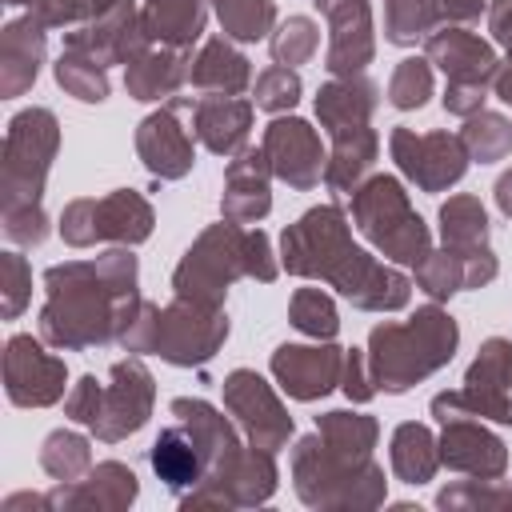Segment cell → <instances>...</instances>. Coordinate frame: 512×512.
<instances>
[{"mask_svg":"<svg viewBox=\"0 0 512 512\" xmlns=\"http://www.w3.org/2000/svg\"><path fill=\"white\" fill-rule=\"evenodd\" d=\"M48 304L40 312L44 340L60 348H88L116 336L124 304L136 296V260L128 252H108L96 264H56L48 268Z\"/></svg>","mask_w":512,"mask_h":512,"instance_id":"6da1fadb","label":"cell"},{"mask_svg":"<svg viewBox=\"0 0 512 512\" xmlns=\"http://www.w3.org/2000/svg\"><path fill=\"white\" fill-rule=\"evenodd\" d=\"M284 264L300 276L332 280L360 308H400L408 300V280L352 248L336 208H312L296 228L284 232Z\"/></svg>","mask_w":512,"mask_h":512,"instance_id":"7a4b0ae2","label":"cell"},{"mask_svg":"<svg viewBox=\"0 0 512 512\" xmlns=\"http://www.w3.org/2000/svg\"><path fill=\"white\" fill-rule=\"evenodd\" d=\"M456 324L436 308H420L408 324H380L372 332V384L388 392H404L420 376L436 372L452 360Z\"/></svg>","mask_w":512,"mask_h":512,"instance_id":"3957f363","label":"cell"},{"mask_svg":"<svg viewBox=\"0 0 512 512\" xmlns=\"http://www.w3.org/2000/svg\"><path fill=\"white\" fill-rule=\"evenodd\" d=\"M356 224L364 228V236L384 248L388 256L404 260V264H420L428 256V232L420 224V216L408 208L404 188L392 176H376L368 180L356 200H352Z\"/></svg>","mask_w":512,"mask_h":512,"instance_id":"277c9868","label":"cell"},{"mask_svg":"<svg viewBox=\"0 0 512 512\" xmlns=\"http://www.w3.org/2000/svg\"><path fill=\"white\" fill-rule=\"evenodd\" d=\"M56 152V120L44 108H28L8 124L4 144V212L40 208V184Z\"/></svg>","mask_w":512,"mask_h":512,"instance_id":"5b68a950","label":"cell"},{"mask_svg":"<svg viewBox=\"0 0 512 512\" xmlns=\"http://www.w3.org/2000/svg\"><path fill=\"white\" fill-rule=\"evenodd\" d=\"M252 272V252H248V232L236 224H220L200 236V244L184 256L176 268V296L192 304H220L224 288L232 276Z\"/></svg>","mask_w":512,"mask_h":512,"instance_id":"8992f818","label":"cell"},{"mask_svg":"<svg viewBox=\"0 0 512 512\" xmlns=\"http://www.w3.org/2000/svg\"><path fill=\"white\" fill-rule=\"evenodd\" d=\"M60 232L68 244L84 248L96 240H120V244H140L152 232V212L140 196L116 192L108 200H76L60 216Z\"/></svg>","mask_w":512,"mask_h":512,"instance_id":"52a82bcc","label":"cell"},{"mask_svg":"<svg viewBox=\"0 0 512 512\" xmlns=\"http://www.w3.org/2000/svg\"><path fill=\"white\" fill-rule=\"evenodd\" d=\"M224 336H228V320H224L220 308L180 300L168 312H160V328H156V348L152 352H160L172 364H200L220 348Z\"/></svg>","mask_w":512,"mask_h":512,"instance_id":"ba28073f","label":"cell"},{"mask_svg":"<svg viewBox=\"0 0 512 512\" xmlns=\"http://www.w3.org/2000/svg\"><path fill=\"white\" fill-rule=\"evenodd\" d=\"M464 140L432 132V136H416L408 128L392 132V156L400 160V168L424 188V192H440L448 184H456L464 176Z\"/></svg>","mask_w":512,"mask_h":512,"instance_id":"9c48e42d","label":"cell"},{"mask_svg":"<svg viewBox=\"0 0 512 512\" xmlns=\"http://www.w3.org/2000/svg\"><path fill=\"white\" fill-rule=\"evenodd\" d=\"M224 400H228V408L244 420V428H248V436L256 440V448H264V452L280 448L284 436L292 432V420L284 416V408L276 404L272 388H268L256 372H244V368L232 372L228 384H224Z\"/></svg>","mask_w":512,"mask_h":512,"instance_id":"30bf717a","label":"cell"},{"mask_svg":"<svg viewBox=\"0 0 512 512\" xmlns=\"http://www.w3.org/2000/svg\"><path fill=\"white\" fill-rule=\"evenodd\" d=\"M264 156H268L272 172L296 188H312L324 172L320 140L304 120H272L264 132Z\"/></svg>","mask_w":512,"mask_h":512,"instance_id":"8fae6325","label":"cell"},{"mask_svg":"<svg viewBox=\"0 0 512 512\" xmlns=\"http://www.w3.org/2000/svg\"><path fill=\"white\" fill-rule=\"evenodd\" d=\"M8 396L16 404H52L64 392V364L48 356L32 336H12L8 340Z\"/></svg>","mask_w":512,"mask_h":512,"instance_id":"7c38bea8","label":"cell"},{"mask_svg":"<svg viewBox=\"0 0 512 512\" xmlns=\"http://www.w3.org/2000/svg\"><path fill=\"white\" fill-rule=\"evenodd\" d=\"M112 376H116V384L104 392L100 416L92 424L104 440H120L124 432H136L152 404V376L144 372L140 360H120L112 368Z\"/></svg>","mask_w":512,"mask_h":512,"instance_id":"4fadbf2b","label":"cell"},{"mask_svg":"<svg viewBox=\"0 0 512 512\" xmlns=\"http://www.w3.org/2000/svg\"><path fill=\"white\" fill-rule=\"evenodd\" d=\"M320 12L332 20V44H328V68L336 76H352L372 60V24L364 0H316Z\"/></svg>","mask_w":512,"mask_h":512,"instance_id":"5bb4252c","label":"cell"},{"mask_svg":"<svg viewBox=\"0 0 512 512\" xmlns=\"http://www.w3.org/2000/svg\"><path fill=\"white\" fill-rule=\"evenodd\" d=\"M340 368H344V360H340L336 348H300V344H284V348H276V356H272L276 380H280L284 392L296 396V400H316V396H324V392L336 384Z\"/></svg>","mask_w":512,"mask_h":512,"instance_id":"9a60e30c","label":"cell"},{"mask_svg":"<svg viewBox=\"0 0 512 512\" xmlns=\"http://www.w3.org/2000/svg\"><path fill=\"white\" fill-rule=\"evenodd\" d=\"M428 60H436L452 84H484L496 76V56L492 48L464 32V28H448V32H432L428 36Z\"/></svg>","mask_w":512,"mask_h":512,"instance_id":"2e32d148","label":"cell"},{"mask_svg":"<svg viewBox=\"0 0 512 512\" xmlns=\"http://www.w3.org/2000/svg\"><path fill=\"white\" fill-rule=\"evenodd\" d=\"M136 148L144 156V164L160 176V180H176L192 168V140L184 136V128L176 124L172 112H156L140 124Z\"/></svg>","mask_w":512,"mask_h":512,"instance_id":"e0dca14e","label":"cell"},{"mask_svg":"<svg viewBox=\"0 0 512 512\" xmlns=\"http://www.w3.org/2000/svg\"><path fill=\"white\" fill-rule=\"evenodd\" d=\"M248 120H252V108L244 100H232V96H200L196 100V112H192V132L220 156L236 152L248 136Z\"/></svg>","mask_w":512,"mask_h":512,"instance_id":"ac0fdd59","label":"cell"},{"mask_svg":"<svg viewBox=\"0 0 512 512\" xmlns=\"http://www.w3.org/2000/svg\"><path fill=\"white\" fill-rule=\"evenodd\" d=\"M268 156L264 152H240V160L228 168V192H224V216L232 224L260 220L268 212Z\"/></svg>","mask_w":512,"mask_h":512,"instance_id":"d6986e66","label":"cell"},{"mask_svg":"<svg viewBox=\"0 0 512 512\" xmlns=\"http://www.w3.org/2000/svg\"><path fill=\"white\" fill-rule=\"evenodd\" d=\"M376 96V88L368 84V80H332L328 88H320V96H316V112H320V120H324V128L332 132V136H340V132H352V128H368V116H372V100Z\"/></svg>","mask_w":512,"mask_h":512,"instance_id":"ffe728a7","label":"cell"},{"mask_svg":"<svg viewBox=\"0 0 512 512\" xmlns=\"http://www.w3.org/2000/svg\"><path fill=\"white\" fill-rule=\"evenodd\" d=\"M40 56H44V20L40 16H24L4 28V92L8 96H16L20 88H28L36 80Z\"/></svg>","mask_w":512,"mask_h":512,"instance_id":"44dd1931","label":"cell"},{"mask_svg":"<svg viewBox=\"0 0 512 512\" xmlns=\"http://www.w3.org/2000/svg\"><path fill=\"white\" fill-rule=\"evenodd\" d=\"M444 460L452 468L464 472H480V476H496L504 468V444L496 436H488L484 428L468 424V420H452L444 432Z\"/></svg>","mask_w":512,"mask_h":512,"instance_id":"7402d4cb","label":"cell"},{"mask_svg":"<svg viewBox=\"0 0 512 512\" xmlns=\"http://www.w3.org/2000/svg\"><path fill=\"white\" fill-rule=\"evenodd\" d=\"M204 28V4L200 0H148L140 16L144 40H160L172 48H184L200 36Z\"/></svg>","mask_w":512,"mask_h":512,"instance_id":"603a6c76","label":"cell"},{"mask_svg":"<svg viewBox=\"0 0 512 512\" xmlns=\"http://www.w3.org/2000/svg\"><path fill=\"white\" fill-rule=\"evenodd\" d=\"M248 76H252L248 60L240 52H232L224 40L204 44V52L192 60V72H188V80L208 96H236V92H244Z\"/></svg>","mask_w":512,"mask_h":512,"instance_id":"cb8c5ba5","label":"cell"},{"mask_svg":"<svg viewBox=\"0 0 512 512\" xmlns=\"http://www.w3.org/2000/svg\"><path fill=\"white\" fill-rule=\"evenodd\" d=\"M192 68H184L180 56L172 52H136L128 60V88L136 100H160L168 96Z\"/></svg>","mask_w":512,"mask_h":512,"instance_id":"d4e9b609","label":"cell"},{"mask_svg":"<svg viewBox=\"0 0 512 512\" xmlns=\"http://www.w3.org/2000/svg\"><path fill=\"white\" fill-rule=\"evenodd\" d=\"M332 140H336V152H332V164L324 168V180L336 192H348L360 180V172L376 160V136H372V128H352Z\"/></svg>","mask_w":512,"mask_h":512,"instance_id":"484cf974","label":"cell"},{"mask_svg":"<svg viewBox=\"0 0 512 512\" xmlns=\"http://www.w3.org/2000/svg\"><path fill=\"white\" fill-rule=\"evenodd\" d=\"M320 432H324V444L336 448L352 464H364L368 460V448L376 440V424L368 416H348V412H328L320 420Z\"/></svg>","mask_w":512,"mask_h":512,"instance_id":"4316f807","label":"cell"},{"mask_svg":"<svg viewBox=\"0 0 512 512\" xmlns=\"http://www.w3.org/2000/svg\"><path fill=\"white\" fill-rule=\"evenodd\" d=\"M392 464H396V472H400L408 484L428 480L432 468H436V452H432V436H428V428H420V424H404V428L396 432V440H392Z\"/></svg>","mask_w":512,"mask_h":512,"instance_id":"83f0119b","label":"cell"},{"mask_svg":"<svg viewBox=\"0 0 512 512\" xmlns=\"http://www.w3.org/2000/svg\"><path fill=\"white\" fill-rule=\"evenodd\" d=\"M220 24L236 40H260L272 28V4L268 0H216Z\"/></svg>","mask_w":512,"mask_h":512,"instance_id":"f1b7e54d","label":"cell"},{"mask_svg":"<svg viewBox=\"0 0 512 512\" xmlns=\"http://www.w3.org/2000/svg\"><path fill=\"white\" fill-rule=\"evenodd\" d=\"M436 0H388V40L416 44L436 24Z\"/></svg>","mask_w":512,"mask_h":512,"instance_id":"f546056e","label":"cell"},{"mask_svg":"<svg viewBox=\"0 0 512 512\" xmlns=\"http://www.w3.org/2000/svg\"><path fill=\"white\" fill-rule=\"evenodd\" d=\"M56 80H60V88H68V92L80 96V100H104V96H108L104 64H96V60H88V56H80V52L60 56Z\"/></svg>","mask_w":512,"mask_h":512,"instance_id":"4dcf8cb0","label":"cell"},{"mask_svg":"<svg viewBox=\"0 0 512 512\" xmlns=\"http://www.w3.org/2000/svg\"><path fill=\"white\" fill-rule=\"evenodd\" d=\"M464 148L476 156V160H500L508 148H512V124L504 120V116H488V112H480V116H472L468 120V128H464Z\"/></svg>","mask_w":512,"mask_h":512,"instance_id":"1f68e13d","label":"cell"},{"mask_svg":"<svg viewBox=\"0 0 512 512\" xmlns=\"http://www.w3.org/2000/svg\"><path fill=\"white\" fill-rule=\"evenodd\" d=\"M416 276H420V288L436 300L452 296L456 288H464V260L456 252H428L420 264H416Z\"/></svg>","mask_w":512,"mask_h":512,"instance_id":"d6a6232c","label":"cell"},{"mask_svg":"<svg viewBox=\"0 0 512 512\" xmlns=\"http://www.w3.org/2000/svg\"><path fill=\"white\" fill-rule=\"evenodd\" d=\"M292 324L300 328V332H308V336H332L336 332V308H332V300L324 296V292H316V288H300L296 296H292Z\"/></svg>","mask_w":512,"mask_h":512,"instance_id":"836d02e7","label":"cell"},{"mask_svg":"<svg viewBox=\"0 0 512 512\" xmlns=\"http://www.w3.org/2000/svg\"><path fill=\"white\" fill-rule=\"evenodd\" d=\"M40 460H44V468H48L52 476L72 480L76 472L88 468V444H84L80 436H72V432H52V436L44 440Z\"/></svg>","mask_w":512,"mask_h":512,"instance_id":"e575fe53","label":"cell"},{"mask_svg":"<svg viewBox=\"0 0 512 512\" xmlns=\"http://www.w3.org/2000/svg\"><path fill=\"white\" fill-rule=\"evenodd\" d=\"M316 40H320L316 24L304 20V16H292V20L272 36V56H276V64H300V60H308V56L316 52Z\"/></svg>","mask_w":512,"mask_h":512,"instance_id":"d590c367","label":"cell"},{"mask_svg":"<svg viewBox=\"0 0 512 512\" xmlns=\"http://www.w3.org/2000/svg\"><path fill=\"white\" fill-rule=\"evenodd\" d=\"M428 92H432V72L424 60H404L388 84V96L396 108H420L428 100Z\"/></svg>","mask_w":512,"mask_h":512,"instance_id":"8d00e7d4","label":"cell"},{"mask_svg":"<svg viewBox=\"0 0 512 512\" xmlns=\"http://www.w3.org/2000/svg\"><path fill=\"white\" fill-rule=\"evenodd\" d=\"M300 100V76L280 64V68H268L256 76V104L268 108V112H280V108H292Z\"/></svg>","mask_w":512,"mask_h":512,"instance_id":"74e56055","label":"cell"},{"mask_svg":"<svg viewBox=\"0 0 512 512\" xmlns=\"http://www.w3.org/2000/svg\"><path fill=\"white\" fill-rule=\"evenodd\" d=\"M36 16L44 24H68V20H80V16H100L124 0H36Z\"/></svg>","mask_w":512,"mask_h":512,"instance_id":"f35d334b","label":"cell"},{"mask_svg":"<svg viewBox=\"0 0 512 512\" xmlns=\"http://www.w3.org/2000/svg\"><path fill=\"white\" fill-rule=\"evenodd\" d=\"M100 404H104V388L96 384V376H84L80 384H76V392L68 396V416L72 420H80V424H96V416H100Z\"/></svg>","mask_w":512,"mask_h":512,"instance_id":"ab89813d","label":"cell"},{"mask_svg":"<svg viewBox=\"0 0 512 512\" xmlns=\"http://www.w3.org/2000/svg\"><path fill=\"white\" fill-rule=\"evenodd\" d=\"M4 276H8V300H4V312L8 316H16L20 308H24V284H28V268H24V260L16 256V252H8L4 256Z\"/></svg>","mask_w":512,"mask_h":512,"instance_id":"60d3db41","label":"cell"},{"mask_svg":"<svg viewBox=\"0 0 512 512\" xmlns=\"http://www.w3.org/2000/svg\"><path fill=\"white\" fill-rule=\"evenodd\" d=\"M480 104H484V84H448V96H444V108L448 112L472 116Z\"/></svg>","mask_w":512,"mask_h":512,"instance_id":"b9f144b4","label":"cell"},{"mask_svg":"<svg viewBox=\"0 0 512 512\" xmlns=\"http://www.w3.org/2000/svg\"><path fill=\"white\" fill-rule=\"evenodd\" d=\"M364 360H360V352H352L348 360H344V388H348V396H356V400H368L372 396V376H364V368H360Z\"/></svg>","mask_w":512,"mask_h":512,"instance_id":"7bdbcfd3","label":"cell"},{"mask_svg":"<svg viewBox=\"0 0 512 512\" xmlns=\"http://www.w3.org/2000/svg\"><path fill=\"white\" fill-rule=\"evenodd\" d=\"M488 24H492V36L512 48V0H496L488 12Z\"/></svg>","mask_w":512,"mask_h":512,"instance_id":"ee69618b","label":"cell"},{"mask_svg":"<svg viewBox=\"0 0 512 512\" xmlns=\"http://www.w3.org/2000/svg\"><path fill=\"white\" fill-rule=\"evenodd\" d=\"M440 8L448 16H456V20H476L480 8H484V0H440Z\"/></svg>","mask_w":512,"mask_h":512,"instance_id":"f6af8a7d","label":"cell"},{"mask_svg":"<svg viewBox=\"0 0 512 512\" xmlns=\"http://www.w3.org/2000/svg\"><path fill=\"white\" fill-rule=\"evenodd\" d=\"M496 204L512 216V172H504V176H500V184H496Z\"/></svg>","mask_w":512,"mask_h":512,"instance_id":"bcb514c9","label":"cell"},{"mask_svg":"<svg viewBox=\"0 0 512 512\" xmlns=\"http://www.w3.org/2000/svg\"><path fill=\"white\" fill-rule=\"evenodd\" d=\"M8 4H28V0H8Z\"/></svg>","mask_w":512,"mask_h":512,"instance_id":"7dc6e473","label":"cell"}]
</instances>
